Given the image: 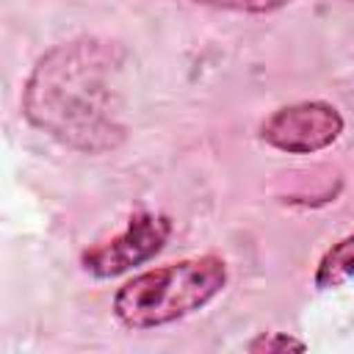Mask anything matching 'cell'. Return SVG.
Masks as SVG:
<instances>
[{"mask_svg":"<svg viewBox=\"0 0 354 354\" xmlns=\"http://www.w3.org/2000/svg\"><path fill=\"white\" fill-rule=\"evenodd\" d=\"M124 66L119 41L80 36L50 47L22 88V116L58 144L105 155L124 144Z\"/></svg>","mask_w":354,"mask_h":354,"instance_id":"cell-1","label":"cell"},{"mask_svg":"<svg viewBox=\"0 0 354 354\" xmlns=\"http://www.w3.org/2000/svg\"><path fill=\"white\" fill-rule=\"evenodd\" d=\"M230 279L218 254H196L136 274L113 293V315L122 326L144 332L183 321L207 307Z\"/></svg>","mask_w":354,"mask_h":354,"instance_id":"cell-2","label":"cell"},{"mask_svg":"<svg viewBox=\"0 0 354 354\" xmlns=\"http://www.w3.org/2000/svg\"><path fill=\"white\" fill-rule=\"evenodd\" d=\"M171 230L174 224L166 213H152V210L133 213L124 230L83 249L80 268L94 279L122 277L130 268H138L149 263L155 254H160L171 238Z\"/></svg>","mask_w":354,"mask_h":354,"instance_id":"cell-3","label":"cell"},{"mask_svg":"<svg viewBox=\"0 0 354 354\" xmlns=\"http://www.w3.org/2000/svg\"><path fill=\"white\" fill-rule=\"evenodd\" d=\"M343 113L326 100H299L277 108L260 124V138L288 155H313L343 133Z\"/></svg>","mask_w":354,"mask_h":354,"instance_id":"cell-4","label":"cell"},{"mask_svg":"<svg viewBox=\"0 0 354 354\" xmlns=\"http://www.w3.org/2000/svg\"><path fill=\"white\" fill-rule=\"evenodd\" d=\"M313 282L318 290H337L354 285V232L343 235L321 254Z\"/></svg>","mask_w":354,"mask_h":354,"instance_id":"cell-5","label":"cell"},{"mask_svg":"<svg viewBox=\"0 0 354 354\" xmlns=\"http://www.w3.org/2000/svg\"><path fill=\"white\" fill-rule=\"evenodd\" d=\"M252 354H285V351H307V343L288 332H260L246 343Z\"/></svg>","mask_w":354,"mask_h":354,"instance_id":"cell-6","label":"cell"},{"mask_svg":"<svg viewBox=\"0 0 354 354\" xmlns=\"http://www.w3.org/2000/svg\"><path fill=\"white\" fill-rule=\"evenodd\" d=\"M194 3L218 8V11H235V14H271L285 8L293 0H194Z\"/></svg>","mask_w":354,"mask_h":354,"instance_id":"cell-7","label":"cell"}]
</instances>
